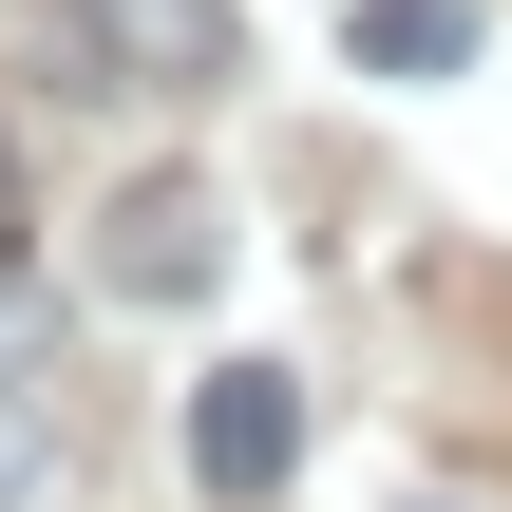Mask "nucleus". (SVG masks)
Segmentation results:
<instances>
[{
  "label": "nucleus",
  "mask_w": 512,
  "mask_h": 512,
  "mask_svg": "<svg viewBox=\"0 0 512 512\" xmlns=\"http://www.w3.org/2000/svg\"><path fill=\"white\" fill-rule=\"evenodd\" d=\"M95 285H114V304H209V285H228V190H209V171H133Z\"/></svg>",
  "instance_id": "nucleus-1"
},
{
  "label": "nucleus",
  "mask_w": 512,
  "mask_h": 512,
  "mask_svg": "<svg viewBox=\"0 0 512 512\" xmlns=\"http://www.w3.org/2000/svg\"><path fill=\"white\" fill-rule=\"evenodd\" d=\"M247 19L228 0H76V76L95 95H228Z\"/></svg>",
  "instance_id": "nucleus-2"
},
{
  "label": "nucleus",
  "mask_w": 512,
  "mask_h": 512,
  "mask_svg": "<svg viewBox=\"0 0 512 512\" xmlns=\"http://www.w3.org/2000/svg\"><path fill=\"white\" fill-rule=\"evenodd\" d=\"M190 475L228 512L285 494V475H304V380H285V361H209V380H190Z\"/></svg>",
  "instance_id": "nucleus-3"
},
{
  "label": "nucleus",
  "mask_w": 512,
  "mask_h": 512,
  "mask_svg": "<svg viewBox=\"0 0 512 512\" xmlns=\"http://www.w3.org/2000/svg\"><path fill=\"white\" fill-rule=\"evenodd\" d=\"M342 38H361V76H456L475 0H342Z\"/></svg>",
  "instance_id": "nucleus-4"
},
{
  "label": "nucleus",
  "mask_w": 512,
  "mask_h": 512,
  "mask_svg": "<svg viewBox=\"0 0 512 512\" xmlns=\"http://www.w3.org/2000/svg\"><path fill=\"white\" fill-rule=\"evenodd\" d=\"M38 494H57V418L0 380V512H38Z\"/></svg>",
  "instance_id": "nucleus-5"
},
{
  "label": "nucleus",
  "mask_w": 512,
  "mask_h": 512,
  "mask_svg": "<svg viewBox=\"0 0 512 512\" xmlns=\"http://www.w3.org/2000/svg\"><path fill=\"white\" fill-rule=\"evenodd\" d=\"M19 266H38V209H19V152H0V304H19Z\"/></svg>",
  "instance_id": "nucleus-6"
}]
</instances>
